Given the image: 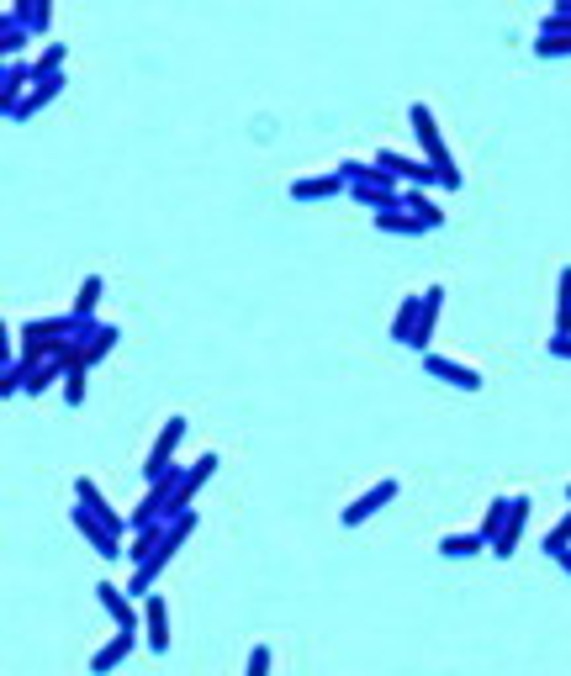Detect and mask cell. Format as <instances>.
Segmentation results:
<instances>
[{
  "instance_id": "cell-1",
  "label": "cell",
  "mask_w": 571,
  "mask_h": 676,
  "mask_svg": "<svg viewBox=\"0 0 571 676\" xmlns=\"http://www.w3.org/2000/svg\"><path fill=\"white\" fill-rule=\"evenodd\" d=\"M408 122H413V133H418V159H429L439 169V180H445V191H455L460 185V164L450 159V148H445V133H439V122H434V111L413 101L408 106Z\"/></svg>"
},
{
  "instance_id": "cell-2",
  "label": "cell",
  "mask_w": 571,
  "mask_h": 676,
  "mask_svg": "<svg viewBox=\"0 0 571 676\" xmlns=\"http://www.w3.org/2000/svg\"><path fill=\"white\" fill-rule=\"evenodd\" d=\"M191 529H196V513H186L180 523H170V534H164V544H159V550H154L149 560H143V566H138L133 576H127V597H149V592H154V581L164 576V566L175 560V550H180V544L191 539Z\"/></svg>"
},
{
  "instance_id": "cell-3",
  "label": "cell",
  "mask_w": 571,
  "mask_h": 676,
  "mask_svg": "<svg viewBox=\"0 0 571 676\" xmlns=\"http://www.w3.org/2000/svg\"><path fill=\"white\" fill-rule=\"evenodd\" d=\"M186 434H191L186 412L164 418L159 439H154V449H149V460H143V481H159V476H170V471H175V449H180V439H186Z\"/></svg>"
},
{
  "instance_id": "cell-4",
  "label": "cell",
  "mask_w": 571,
  "mask_h": 676,
  "mask_svg": "<svg viewBox=\"0 0 571 676\" xmlns=\"http://www.w3.org/2000/svg\"><path fill=\"white\" fill-rule=\"evenodd\" d=\"M212 471H217V455H201V460H191L186 471H180V486H175V497H170V507H164V523H180L191 513V502H196V492L212 481Z\"/></svg>"
},
{
  "instance_id": "cell-5",
  "label": "cell",
  "mask_w": 571,
  "mask_h": 676,
  "mask_svg": "<svg viewBox=\"0 0 571 676\" xmlns=\"http://www.w3.org/2000/svg\"><path fill=\"white\" fill-rule=\"evenodd\" d=\"M69 518H75V529L85 534V544H90V550H96L101 560H122V555H127V539L106 529V523H101L96 513H90V507H80V502H75V513H69Z\"/></svg>"
},
{
  "instance_id": "cell-6",
  "label": "cell",
  "mask_w": 571,
  "mask_h": 676,
  "mask_svg": "<svg viewBox=\"0 0 571 676\" xmlns=\"http://www.w3.org/2000/svg\"><path fill=\"white\" fill-rule=\"evenodd\" d=\"M376 164H381V169H386V175H392V180H413L418 191H423V185H445V180H439V169H434L429 159L397 154V148H381V154H376Z\"/></svg>"
},
{
  "instance_id": "cell-7",
  "label": "cell",
  "mask_w": 571,
  "mask_h": 676,
  "mask_svg": "<svg viewBox=\"0 0 571 676\" xmlns=\"http://www.w3.org/2000/svg\"><path fill=\"white\" fill-rule=\"evenodd\" d=\"M392 497H397V481H376L371 492H360L355 502L344 507V513H339V523H344V529H360V523H371V518H376V513H381V507L392 502Z\"/></svg>"
},
{
  "instance_id": "cell-8",
  "label": "cell",
  "mask_w": 571,
  "mask_h": 676,
  "mask_svg": "<svg viewBox=\"0 0 571 676\" xmlns=\"http://www.w3.org/2000/svg\"><path fill=\"white\" fill-rule=\"evenodd\" d=\"M143 645H149L154 655L170 650V603H164L159 592L143 597Z\"/></svg>"
},
{
  "instance_id": "cell-9",
  "label": "cell",
  "mask_w": 571,
  "mask_h": 676,
  "mask_svg": "<svg viewBox=\"0 0 571 676\" xmlns=\"http://www.w3.org/2000/svg\"><path fill=\"white\" fill-rule=\"evenodd\" d=\"M423 370L434 375V381H445L455 391H482V370H471V365H460V360H445V354H423Z\"/></svg>"
},
{
  "instance_id": "cell-10",
  "label": "cell",
  "mask_w": 571,
  "mask_h": 676,
  "mask_svg": "<svg viewBox=\"0 0 571 676\" xmlns=\"http://www.w3.org/2000/svg\"><path fill=\"white\" fill-rule=\"evenodd\" d=\"M32 85H38L32 64L11 59V64H6V74H0V111H6V117H16V106L27 101V90H32Z\"/></svg>"
},
{
  "instance_id": "cell-11",
  "label": "cell",
  "mask_w": 571,
  "mask_h": 676,
  "mask_svg": "<svg viewBox=\"0 0 571 676\" xmlns=\"http://www.w3.org/2000/svg\"><path fill=\"white\" fill-rule=\"evenodd\" d=\"M133 650H138V629H117L112 640H101V645H96V655H90V671H96V676H112V671L127 661V655H133Z\"/></svg>"
},
{
  "instance_id": "cell-12",
  "label": "cell",
  "mask_w": 571,
  "mask_h": 676,
  "mask_svg": "<svg viewBox=\"0 0 571 676\" xmlns=\"http://www.w3.org/2000/svg\"><path fill=\"white\" fill-rule=\"evenodd\" d=\"M75 502H80V507H90V513H96L112 534H122V539L133 534V529H127V518H122V513H112V502L101 497V486L90 481V476H75Z\"/></svg>"
},
{
  "instance_id": "cell-13",
  "label": "cell",
  "mask_w": 571,
  "mask_h": 676,
  "mask_svg": "<svg viewBox=\"0 0 571 676\" xmlns=\"http://www.w3.org/2000/svg\"><path fill=\"white\" fill-rule=\"evenodd\" d=\"M439 312H445V286H429L423 291V312H418V328H413V338H408V349L418 354H429V338H434V323H439Z\"/></svg>"
},
{
  "instance_id": "cell-14",
  "label": "cell",
  "mask_w": 571,
  "mask_h": 676,
  "mask_svg": "<svg viewBox=\"0 0 571 676\" xmlns=\"http://www.w3.org/2000/svg\"><path fill=\"white\" fill-rule=\"evenodd\" d=\"M96 603L112 613L117 629H138V603L127 597V587H117V581H101V587H96Z\"/></svg>"
},
{
  "instance_id": "cell-15",
  "label": "cell",
  "mask_w": 571,
  "mask_h": 676,
  "mask_svg": "<svg viewBox=\"0 0 571 676\" xmlns=\"http://www.w3.org/2000/svg\"><path fill=\"white\" fill-rule=\"evenodd\" d=\"M524 523H529V497L519 492V497H513V507H508V523H503V534L492 539V555H497V560H508L513 550H519V534H524Z\"/></svg>"
},
{
  "instance_id": "cell-16",
  "label": "cell",
  "mask_w": 571,
  "mask_h": 676,
  "mask_svg": "<svg viewBox=\"0 0 571 676\" xmlns=\"http://www.w3.org/2000/svg\"><path fill=\"white\" fill-rule=\"evenodd\" d=\"M339 191H349L339 169H334V175H302V180H291V201H328V196H339Z\"/></svg>"
},
{
  "instance_id": "cell-17",
  "label": "cell",
  "mask_w": 571,
  "mask_h": 676,
  "mask_svg": "<svg viewBox=\"0 0 571 676\" xmlns=\"http://www.w3.org/2000/svg\"><path fill=\"white\" fill-rule=\"evenodd\" d=\"M64 85H69L64 74H53V80H38V85L27 90V101L16 106V117H11V122H32V117H38V111H43L48 101H59V96H64Z\"/></svg>"
},
{
  "instance_id": "cell-18",
  "label": "cell",
  "mask_w": 571,
  "mask_h": 676,
  "mask_svg": "<svg viewBox=\"0 0 571 676\" xmlns=\"http://www.w3.org/2000/svg\"><path fill=\"white\" fill-rule=\"evenodd\" d=\"M402 206H408V212H413V217H418L429 233H439V228H445V206H439V201H429V191H418V185H408V191H402Z\"/></svg>"
},
{
  "instance_id": "cell-19",
  "label": "cell",
  "mask_w": 571,
  "mask_h": 676,
  "mask_svg": "<svg viewBox=\"0 0 571 676\" xmlns=\"http://www.w3.org/2000/svg\"><path fill=\"white\" fill-rule=\"evenodd\" d=\"M164 534H170V523H149V529H138V534H127V555L122 560H133V571L149 560L159 544H164Z\"/></svg>"
},
{
  "instance_id": "cell-20",
  "label": "cell",
  "mask_w": 571,
  "mask_h": 676,
  "mask_svg": "<svg viewBox=\"0 0 571 676\" xmlns=\"http://www.w3.org/2000/svg\"><path fill=\"white\" fill-rule=\"evenodd\" d=\"M117 338H122V328L101 323V328H96V333H90L85 344H80V360H75V365H85V370H90V365H101L106 354H112V344H117Z\"/></svg>"
},
{
  "instance_id": "cell-21",
  "label": "cell",
  "mask_w": 571,
  "mask_h": 676,
  "mask_svg": "<svg viewBox=\"0 0 571 676\" xmlns=\"http://www.w3.org/2000/svg\"><path fill=\"white\" fill-rule=\"evenodd\" d=\"M16 27H27V32H48V22H53V6L48 0H16V6L6 11Z\"/></svg>"
},
{
  "instance_id": "cell-22",
  "label": "cell",
  "mask_w": 571,
  "mask_h": 676,
  "mask_svg": "<svg viewBox=\"0 0 571 676\" xmlns=\"http://www.w3.org/2000/svg\"><path fill=\"white\" fill-rule=\"evenodd\" d=\"M64 375H69V360H59V354H53V360H43L38 370H32V381H27L22 397H43V391L64 386Z\"/></svg>"
},
{
  "instance_id": "cell-23",
  "label": "cell",
  "mask_w": 571,
  "mask_h": 676,
  "mask_svg": "<svg viewBox=\"0 0 571 676\" xmlns=\"http://www.w3.org/2000/svg\"><path fill=\"white\" fill-rule=\"evenodd\" d=\"M482 550H492L482 529H471V534H445V539H439V555H450V560H466V555H482Z\"/></svg>"
},
{
  "instance_id": "cell-24",
  "label": "cell",
  "mask_w": 571,
  "mask_h": 676,
  "mask_svg": "<svg viewBox=\"0 0 571 676\" xmlns=\"http://www.w3.org/2000/svg\"><path fill=\"white\" fill-rule=\"evenodd\" d=\"M371 222H376V233H408V238H413V233H429V228H423V222L408 212V206H392V212H376Z\"/></svg>"
},
{
  "instance_id": "cell-25",
  "label": "cell",
  "mask_w": 571,
  "mask_h": 676,
  "mask_svg": "<svg viewBox=\"0 0 571 676\" xmlns=\"http://www.w3.org/2000/svg\"><path fill=\"white\" fill-rule=\"evenodd\" d=\"M101 291H106V280H101V275H85V280H80V296H75V317H80V323H96Z\"/></svg>"
},
{
  "instance_id": "cell-26",
  "label": "cell",
  "mask_w": 571,
  "mask_h": 676,
  "mask_svg": "<svg viewBox=\"0 0 571 676\" xmlns=\"http://www.w3.org/2000/svg\"><path fill=\"white\" fill-rule=\"evenodd\" d=\"M418 312H423V296H402V307H397V317H392V344H408V338H413Z\"/></svg>"
},
{
  "instance_id": "cell-27",
  "label": "cell",
  "mask_w": 571,
  "mask_h": 676,
  "mask_svg": "<svg viewBox=\"0 0 571 676\" xmlns=\"http://www.w3.org/2000/svg\"><path fill=\"white\" fill-rule=\"evenodd\" d=\"M556 333L561 338L571 333V265H561V280H556Z\"/></svg>"
},
{
  "instance_id": "cell-28",
  "label": "cell",
  "mask_w": 571,
  "mask_h": 676,
  "mask_svg": "<svg viewBox=\"0 0 571 676\" xmlns=\"http://www.w3.org/2000/svg\"><path fill=\"white\" fill-rule=\"evenodd\" d=\"M508 507H513V497H492V502H487V513H482V534H487V544H492L497 534H503Z\"/></svg>"
},
{
  "instance_id": "cell-29",
  "label": "cell",
  "mask_w": 571,
  "mask_h": 676,
  "mask_svg": "<svg viewBox=\"0 0 571 676\" xmlns=\"http://www.w3.org/2000/svg\"><path fill=\"white\" fill-rule=\"evenodd\" d=\"M27 37H32L27 27H16L11 16H0V53H6V64H11V53H22V48H27Z\"/></svg>"
},
{
  "instance_id": "cell-30",
  "label": "cell",
  "mask_w": 571,
  "mask_h": 676,
  "mask_svg": "<svg viewBox=\"0 0 571 676\" xmlns=\"http://www.w3.org/2000/svg\"><path fill=\"white\" fill-rule=\"evenodd\" d=\"M534 53H540V59H571V32H556V37H534Z\"/></svg>"
},
{
  "instance_id": "cell-31",
  "label": "cell",
  "mask_w": 571,
  "mask_h": 676,
  "mask_svg": "<svg viewBox=\"0 0 571 676\" xmlns=\"http://www.w3.org/2000/svg\"><path fill=\"white\" fill-rule=\"evenodd\" d=\"M85 381H90V370H85V365H75V370L64 375V402H69V407H80V402H85V391H90Z\"/></svg>"
},
{
  "instance_id": "cell-32",
  "label": "cell",
  "mask_w": 571,
  "mask_h": 676,
  "mask_svg": "<svg viewBox=\"0 0 571 676\" xmlns=\"http://www.w3.org/2000/svg\"><path fill=\"white\" fill-rule=\"evenodd\" d=\"M561 550H571V513H566V518L556 523V529H550V534H545V555H550V560H556Z\"/></svg>"
},
{
  "instance_id": "cell-33",
  "label": "cell",
  "mask_w": 571,
  "mask_h": 676,
  "mask_svg": "<svg viewBox=\"0 0 571 676\" xmlns=\"http://www.w3.org/2000/svg\"><path fill=\"white\" fill-rule=\"evenodd\" d=\"M244 676H270V650H265V645H254V650H249Z\"/></svg>"
},
{
  "instance_id": "cell-34",
  "label": "cell",
  "mask_w": 571,
  "mask_h": 676,
  "mask_svg": "<svg viewBox=\"0 0 571 676\" xmlns=\"http://www.w3.org/2000/svg\"><path fill=\"white\" fill-rule=\"evenodd\" d=\"M545 349H550V354H556V360H571V333H566V338L556 333V338H550V344H545Z\"/></svg>"
},
{
  "instance_id": "cell-35",
  "label": "cell",
  "mask_w": 571,
  "mask_h": 676,
  "mask_svg": "<svg viewBox=\"0 0 571 676\" xmlns=\"http://www.w3.org/2000/svg\"><path fill=\"white\" fill-rule=\"evenodd\" d=\"M556 566H561V571L571 576V550H561V555H556Z\"/></svg>"
},
{
  "instance_id": "cell-36",
  "label": "cell",
  "mask_w": 571,
  "mask_h": 676,
  "mask_svg": "<svg viewBox=\"0 0 571 676\" xmlns=\"http://www.w3.org/2000/svg\"><path fill=\"white\" fill-rule=\"evenodd\" d=\"M566 497H571V486H566Z\"/></svg>"
}]
</instances>
